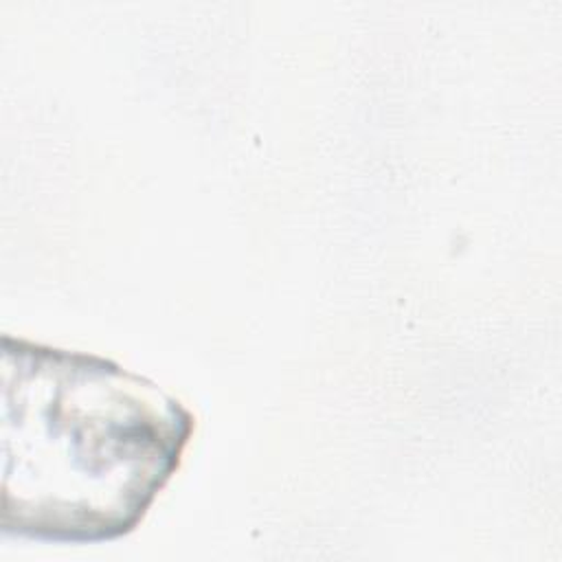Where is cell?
<instances>
[{
  "instance_id": "obj_1",
  "label": "cell",
  "mask_w": 562,
  "mask_h": 562,
  "mask_svg": "<svg viewBox=\"0 0 562 562\" xmlns=\"http://www.w3.org/2000/svg\"><path fill=\"white\" fill-rule=\"evenodd\" d=\"M2 531L105 542L180 468L193 413L114 360L2 336Z\"/></svg>"
}]
</instances>
